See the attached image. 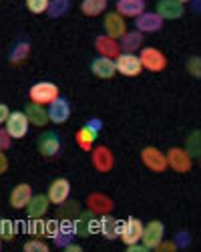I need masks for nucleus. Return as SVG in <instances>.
<instances>
[{"instance_id": "34", "label": "nucleus", "mask_w": 201, "mask_h": 252, "mask_svg": "<svg viewBox=\"0 0 201 252\" xmlns=\"http://www.w3.org/2000/svg\"><path fill=\"white\" fill-rule=\"evenodd\" d=\"M26 8L32 14H43L49 8V0H26Z\"/></svg>"}, {"instance_id": "40", "label": "nucleus", "mask_w": 201, "mask_h": 252, "mask_svg": "<svg viewBox=\"0 0 201 252\" xmlns=\"http://www.w3.org/2000/svg\"><path fill=\"white\" fill-rule=\"evenodd\" d=\"M8 170V158L4 154V150H0V174H4Z\"/></svg>"}, {"instance_id": "22", "label": "nucleus", "mask_w": 201, "mask_h": 252, "mask_svg": "<svg viewBox=\"0 0 201 252\" xmlns=\"http://www.w3.org/2000/svg\"><path fill=\"white\" fill-rule=\"evenodd\" d=\"M30 198H32V188L28 184H16L10 192V206L14 210H25Z\"/></svg>"}, {"instance_id": "9", "label": "nucleus", "mask_w": 201, "mask_h": 252, "mask_svg": "<svg viewBox=\"0 0 201 252\" xmlns=\"http://www.w3.org/2000/svg\"><path fill=\"white\" fill-rule=\"evenodd\" d=\"M165 238V226L159 220H151L149 224H143V234H141V242L147 250H155L161 240Z\"/></svg>"}, {"instance_id": "36", "label": "nucleus", "mask_w": 201, "mask_h": 252, "mask_svg": "<svg viewBox=\"0 0 201 252\" xmlns=\"http://www.w3.org/2000/svg\"><path fill=\"white\" fill-rule=\"evenodd\" d=\"M173 244H175V248H189L191 246V234L185 232V230H179L173 238Z\"/></svg>"}, {"instance_id": "14", "label": "nucleus", "mask_w": 201, "mask_h": 252, "mask_svg": "<svg viewBox=\"0 0 201 252\" xmlns=\"http://www.w3.org/2000/svg\"><path fill=\"white\" fill-rule=\"evenodd\" d=\"M69 196H71V182L67 178L52 180V184L49 186V194H47L49 202L60 206V204H65L69 200Z\"/></svg>"}, {"instance_id": "20", "label": "nucleus", "mask_w": 201, "mask_h": 252, "mask_svg": "<svg viewBox=\"0 0 201 252\" xmlns=\"http://www.w3.org/2000/svg\"><path fill=\"white\" fill-rule=\"evenodd\" d=\"M115 12H119L123 18H135L145 12V0H117Z\"/></svg>"}, {"instance_id": "41", "label": "nucleus", "mask_w": 201, "mask_h": 252, "mask_svg": "<svg viewBox=\"0 0 201 252\" xmlns=\"http://www.w3.org/2000/svg\"><path fill=\"white\" fill-rule=\"evenodd\" d=\"M8 107L4 103H0V125H4V121H6V117H8Z\"/></svg>"}, {"instance_id": "2", "label": "nucleus", "mask_w": 201, "mask_h": 252, "mask_svg": "<svg viewBox=\"0 0 201 252\" xmlns=\"http://www.w3.org/2000/svg\"><path fill=\"white\" fill-rule=\"evenodd\" d=\"M141 61V67L151 71V73H161L167 67V57L163 51H159L155 47H141V55H137Z\"/></svg>"}, {"instance_id": "25", "label": "nucleus", "mask_w": 201, "mask_h": 252, "mask_svg": "<svg viewBox=\"0 0 201 252\" xmlns=\"http://www.w3.org/2000/svg\"><path fill=\"white\" fill-rule=\"evenodd\" d=\"M99 232L107 240H117L121 234V220L113 218L111 214H103L99 218Z\"/></svg>"}, {"instance_id": "12", "label": "nucleus", "mask_w": 201, "mask_h": 252, "mask_svg": "<svg viewBox=\"0 0 201 252\" xmlns=\"http://www.w3.org/2000/svg\"><path fill=\"white\" fill-rule=\"evenodd\" d=\"M141 234H143V222L137 220V218H127V220H121V234L119 240L123 244H135L141 242Z\"/></svg>"}, {"instance_id": "39", "label": "nucleus", "mask_w": 201, "mask_h": 252, "mask_svg": "<svg viewBox=\"0 0 201 252\" xmlns=\"http://www.w3.org/2000/svg\"><path fill=\"white\" fill-rule=\"evenodd\" d=\"M10 143H12V137L8 135V131L2 127V125H0V150H8L10 148Z\"/></svg>"}, {"instance_id": "18", "label": "nucleus", "mask_w": 201, "mask_h": 252, "mask_svg": "<svg viewBox=\"0 0 201 252\" xmlns=\"http://www.w3.org/2000/svg\"><path fill=\"white\" fill-rule=\"evenodd\" d=\"M155 10L163 20H177L185 14V4H181L179 0H159Z\"/></svg>"}, {"instance_id": "1", "label": "nucleus", "mask_w": 201, "mask_h": 252, "mask_svg": "<svg viewBox=\"0 0 201 252\" xmlns=\"http://www.w3.org/2000/svg\"><path fill=\"white\" fill-rule=\"evenodd\" d=\"M100 129H103V121H100L99 117L89 119L83 127L76 131V145L83 152H91L97 137H99V133H100Z\"/></svg>"}, {"instance_id": "7", "label": "nucleus", "mask_w": 201, "mask_h": 252, "mask_svg": "<svg viewBox=\"0 0 201 252\" xmlns=\"http://www.w3.org/2000/svg\"><path fill=\"white\" fill-rule=\"evenodd\" d=\"M167 167H171L173 172L177 174H187L191 172V167H193V158L183 150V148H171L167 154Z\"/></svg>"}, {"instance_id": "45", "label": "nucleus", "mask_w": 201, "mask_h": 252, "mask_svg": "<svg viewBox=\"0 0 201 252\" xmlns=\"http://www.w3.org/2000/svg\"><path fill=\"white\" fill-rule=\"evenodd\" d=\"M179 2H181V4H189V0H179Z\"/></svg>"}, {"instance_id": "44", "label": "nucleus", "mask_w": 201, "mask_h": 252, "mask_svg": "<svg viewBox=\"0 0 201 252\" xmlns=\"http://www.w3.org/2000/svg\"><path fill=\"white\" fill-rule=\"evenodd\" d=\"M189 4L193 6V12H199V0H189Z\"/></svg>"}, {"instance_id": "19", "label": "nucleus", "mask_w": 201, "mask_h": 252, "mask_svg": "<svg viewBox=\"0 0 201 252\" xmlns=\"http://www.w3.org/2000/svg\"><path fill=\"white\" fill-rule=\"evenodd\" d=\"M91 71L95 77L99 79H113L117 75V69H115V59H109V57H95L93 63H91Z\"/></svg>"}, {"instance_id": "17", "label": "nucleus", "mask_w": 201, "mask_h": 252, "mask_svg": "<svg viewBox=\"0 0 201 252\" xmlns=\"http://www.w3.org/2000/svg\"><path fill=\"white\" fill-rule=\"evenodd\" d=\"M87 208L91 210V212L103 216V214H111L113 212L115 202L103 192H93V194L87 196Z\"/></svg>"}, {"instance_id": "11", "label": "nucleus", "mask_w": 201, "mask_h": 252, "mask_svg": "<svg viewBox=\"0 0 201 252\" xmlns=\"http://www.w3.org/2000/svg\"><path fill=\"white\" fill-rule=\"evenodd\" d=\"M36 148L40 152V156L45 158H56L63 150V141H60V135L54 131H45L40 133L36 139Z\"/></svg>"}, {"instance_id": "21", "label": "nucleus", "mask_w": 201, "mask_h": 252, "mask_svg": "<svg viewBox=\"0 0 201 252\" xmlns=\"http://www.w3.org/2000/svg\"><path fill=\"white\" fill-rule=\"evenodd\" d=\"M95 49L100 57H109V59H115L119 53H121V47H119V40L117 38H111L107 34H100L95 38Z\"/></svg>"}, {"instance_id": "38", "label": "nucleus", "mask_w": 201, "mask_h": 252, "mask_svg": "<svg viewBox=\"0 0 201 252\" xmlns=\"http://www.w3.org/2000/svg\"><path fill=\"white\" fill-rule=\"evenodd\" d=\"M58 232V220H45V238H54Z\"/></svg>"}, {"instance_id": "8", "label": "nucleus", "mask_w": 201, "mask_h": 252, "mask_svg": "<svg viewBox=\"0 0 201 252\" xmlns=\"http://www.w3.org/2000/svg\"><path fill=\"white\" fill-rule=\"evenodd\" d=\"M91 163L99 174H109L115 167V156L107 145H97L91 150Z\"/></svg>"}, {"instance_id": "28", "label": "nucleus", "mask_w": 201, "mask_h": 252, "mask_svg": "<svg viewBox=\"0 0 201 252\" xmlns=\"http://www.w3.org/2000/svg\"><path fill=\"white\" fill-rule=\"evenodd\" d=\"M30 55V43L28 40H18V43L12 45L10 49V55H8V61L12 65H20V63H25Z\"/></svg>"}, {"instance_id": "23", "label": "nucleus", "mask_w": 201, "mask_h": 252, "mask_svg": "<svg viewBox=\"0 0 201 252\" xmlns=\"http://www.w3.org/2000/svg\"><path fill=\"white\" fill-rule=\"evenodd\" d=\"M25 115L28 117V123L34 125V127H45L49 123V113L45 109V105H38V103H26L25 107Z\"/></svg>"}, {"instance_id": "10", "label": "nucleus", "mask_w": 201, "mask_h": 252, "mask_svg": "<svg viewBox=\"0 0 201 252\" xmlns=\"http://www.w3.org/2000/svg\"><path fill=\"white\" fill-rule=\"evenodd\" d=\"M28 117L25 115V111H12L8 113L6 121H4V129L8 131V135L12 139H23L28 133Z\"/></svg>"}, {"instance_id": "43", "label": "nucleus", "mask_w": 201, "mask_h": 252, "mask_svg": "<svg viewBox=\"0 0 201 252\" xmlns=\"http://www.w3.org/2000/svg\"><path fill=\"white\" fill-rule=\"evenodd\" d=\"M65 250H67V252H80V250H83V246H78V244L71 242V244H67V246H65Z\"/></svg>"}, {"instance_id": "5", "label": "nucleus", "mask_w": 201, "mask_h": 252, "mask_svg": "<svg viewBox=\"0 0 201 252\" xmlns=\"http://www.w3.org/2000/svg\"><path fill=\"white\" fill-rule=\"evenodd\" d=\"M115 69L119 75L125 77H139L143 67H141V61L135 53H119L115 57Z\"/></svg>"}, {"instance_id": "4", "label": "nucleus", "mask_w": 201, "mask_h": 252, "mask_svg": "<svg viewBox=\"0 0 201 252\" xmlns=\"http://www.w3.org/2000/svg\"><path fill=\"white\" fill-rule=\"evenodd\" d=\"M141 161H143V165L147 167V170L155 172V174H163L167 170V158L165 154L153 148V145H147V148L141 150Z\"/></svg>"}, {"instance_id": "29", "label": "nucleus", "mask_w": 201, "mask_h": 252, "mask_svg": "<svg viewBox=\"0 0 201 252\" xmlns=\"http://www.w3.org/2000/svg\"><path fill=\"white\" fill-rule=\"evenodd\" d=\"M107 0H83L80 2V10L85 16H99L107 10Z\"/></svg>"}, {"instance_id": "32", "label": "nucleus", "mask_w": 201, "mask_h": 252, "mask_svg": "<svg viewBox=\"0 0 201 252\" xmlns=\"http://www.w3.org/2000/svg\"><path fill=\"white\" fill-rule=\"evenodd\" d=\"M14 236H16V224L8 218H0V238L12 240Z\"/></svg>"}, {"instance_id": "30", "label": "nucleus", "mask_w": 201, "mask_h": 252, "mask_svg": "<svg viewBox=\"0 0 201 252\" xmlns=\"http://www.w3.org/2000/svg\"><path fill=\"white\" fill-rule=\"evenodd\" d=\"M71 10V0H49L47 14L50 18H60Z\"/></svg>"}, {"instance_id": "33", "label": "nucleus", "mask_w": 201, "mask_h": 252, "mask_svg": "<svg viewBox=\"0 0 201 252\" xmlns=\"http://www.w3.org/2000/svg\"><path fill=\"white\" fill-rule=\"evenodd\" d=\"M26 232L34 238H43L45 236V220L40 218H30L26 224Z\"/></svg>"}, {"instance_id": "13", "label": "nucleus", "mask_w": 201, "mask_h": 252, "mask_svg": "<svg viewBox=\"0 0 201 252\" xmlns=\"http://www.w3.org/2000/svg\"><path fill=\"white\" fill-rule=\"evenodd\" d=\"M47 113H49V121L54 123V125L67 123L69 117H71V103H69V99H65V97L58 95L52 103H49Z\"/></svg>"}, {"instance_id": "16", "label": "nucleus", "mask_w": 201, "mask_h": 252, "mask_svg": "<svg viewBox=\"0 0 201 252\" xmlns=\"http://www.w3.org/2000/svg\"><path fill=\"white\" fill-rule=\"evenodd\" d=\"M103 29H105V34L107 36L119 40L121 36L127 32V23H125V18L121 16L119 12H109L103 18Z\"/></svg>"}, {"instance_id": "15", "label": "nucleus", "mask_w": 201, "mask_h": 252, "mask_svg": "<svg viewBox=\"0 0 201 252\" xmlns=\"http://www.w3.org/2000/svg\"><path fill=\"white\" fill-rule=\"evenodd\" d=\"M163 29V18L157 12H141L139 16H135V31L139 32H157Z\"/></svg>"}, {"instance_id": "46", "label": "nucleus", "mask_w": 201, "mask_h": 252, "mask_svg": "<svg viewBox=\"0 0 201 252\" xmlns=\"http://www.w3.org/2000/svg\"><path fill=\"white\" fill-rule=\"evenodd\" d=\"M0 248H2V238H0Z\"/></svg>"}, {"instance_id": "42", "label": "nucleus", "mask_w": 201, "mask_h": 252, "mask_svg": "<svg viewBox=\"0 0 201 252\" xmlns=\"http://www.w3.org/2000/svg\"><path fill=\"white\" fill-rule=\"evenodd\" d=\"M127 248H129V252H147V248H145L143 244H139V242H135V244H129Z\"/></svg>"}, {"instance_id": "6", "label": "nucleus", "mask_w": 201, "mask_h": 252, "mask_svg": "<svg viewBox=\"0 0 201 252\" xmlns=\"http://www.w3.org/2000/svg\"><path fill=\"white\" fill-rule=\"evenodd\" d=\"M73 228H75V234L76 236H93L95 232H99V218L95 212H91V210H87V212H80L75 216L73 220Z\"/></svg>"}, {"instance_id": "37", "label": "nucleus", "mask_w": 201, "mask_h": 252, "mask_svg": "<svg viewBox=\"0 0 201 252\" xmlns=\"http://www.w3.org/2000/svg\"><path fill=\"white\" fill-rule=\"evenodd\" d=\"M187 71H189L195 79L201 77V59H199V57H191V59L187 61Z\"/></svg>"}, {"instance_id": "31", "label": "nucleus", "mask_w": 201, "mask_h": 252, "mask_svg": "<svg viewBox=\"0 0 201 252\" xmlns=\"http://www.w3.org/2000/svg\"><path fill=\"white\" fill-rule=\"evenodd\" d=\"M191 158H199V131H191L185 139V148H183Z\"/></svg>"}, {"instance_id": "3", "label": "nucleus", "mask_w": 201, "mask_h": 252, "mask_svg": "<svg viewBox=\"0 0 201 252\" xmlns=\"http://www.w3.org/2000/svg\"><path fill=\"white\" fill-rule=\"evenodd\" d=\"M58 95H60L58 87L54 85V83H50V81H38V83H34V85L30 87V91H28L30 101L38 103V105H49Z\"/></svg>"}, {"instance_id": "24", "label": "nucleus", "mask_w": 201, "mask_h": 252, "mask_svg": "<svg viewBox=\"0 0 201 252\" xmlns=\"http://www.w3.org/2000/svg\"><path fill=\"white\" fill-rule=\"evenodd\" d=\"M145 43V36L143 32L139 31H127L123 36L119 38V47H121V53H135L143 47Z\"/></svg>"}, {"instance_id": "27", "label": "nucleus", "mask_w": 201, "mask_h": 252, "mask_svg": "<svg viewBox=\"0 0 201 252\" xmlns=\"http://www.w3.org/2000/svg\"><path fill=\"white\" fill-rule=\"evenodd\" d=\"M75 238H76V234H75V228H73V220H58V232L54 234L52 242L58 248H65Z\"/></svg>"}, {"instance_id": "35", "label": "nucleus", "mask_w": 201, "mask_h": 252, "mask_svg": "<svg viewBox=\"0 0 201 252\" xmlns=\"http://www.w3.org/2000/svg\"><path fill=\"white\" fill-rule=\"evenodd\" d=\"M25 252H49V246L45 240H40V238H32L25 244Z\"/></svg>"}, {"instance_id": "26", "label": "nucleus", "mask_w": 201, "mask_h": 252, "mask_svg": "<svg viewBox=\"0 0 201 252\" xmlns=\"http://www.w3.org/2000/svg\"><path fill=\"white\" fill-rule=\"evenodd\" d=\"M49 206H50V202L45 194H32V198L28 200L25 210H26L28 218H43L49 212Z\"/></svg>"}]
</instances>
